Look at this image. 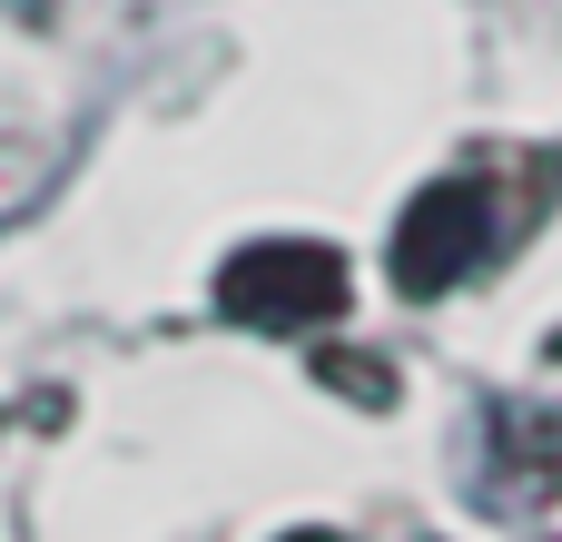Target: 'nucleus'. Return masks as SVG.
I'll use <instances>...</instances> for the list:
<instances>
[{
  "mask_svg": "<svg viewBox=\"0 0 562 542\" xmlns=\"http://www.w3.org/2000/svg\"><path fill=\"white\" fill-rule=\"evenodd\" d=\"M217 306L257 336H306V326L346 316V257L306 247V237H257L217 267Z\"/></svg>",
  "mask_w": 562,
  "mask_h": 542,
  "instance_id": "obj_1",
  "label": "nucleus"
},
{
  "mask_svg": "<svg viewBox=\"0 0 562 542\" xmlns=\"http://www.w3.org/2000/svg\"><path fill=\"white\" fill-rule=\"evenodd\" d=\"M484 227H494L484 188H474V178H435V188H415V207L395 217V237H385V276H395L405 296H445V286L474 276Z\"/></svg>",
  "mask_w": 562,
  "mask_h": 542,
  "instance_id": "obj_2",
  "label": "nucleus"
},
{
  "mask_svg": "<svg viewBox=\"0 0 562 542\" xmlns=\"http://www.w3.org/2000/svg\"><path fill=\"white\" fill-rule=\"evenodd\" d=\"M326 375H336V385H346L356 405H385V395H395V375H385L375 355H326Z\"/></svg>",
  "mask_w": 562,
  "mask_h": 542,
  "instance_id": "obj_3",
  "label": "nucleus"
},
{
  "mask_svg": "<svg viewBox=\"0 0 562 542\" xmlns=\"http://www.w3.org/2000/svg\"><path fill=\"white\" fill-rule=\"evenodd\" d=\"M286 542H336V533H286Z\"/></svg>",
  "mask_w": 562,
  "mask_h": 542,
  "instance_id": "obj_4",
  "label": "nucleus"
}]
</instances>
